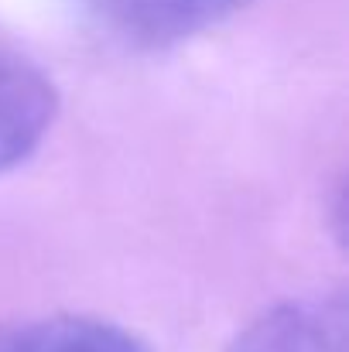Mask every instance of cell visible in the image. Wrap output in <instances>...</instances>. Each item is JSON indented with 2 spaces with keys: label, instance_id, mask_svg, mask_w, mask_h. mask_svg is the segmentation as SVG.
Instances as JSON below:
<instances>
[{
  "label": "cell",
  "instance_id": "1",
  "mask_svg": "<svg viewBox=\"0 0 349 352\" xmlns=\"http://www.w3.org/2000/svg\"><path fill=\"white\" fill-rule=\"evenodd\" d=\"M250 0H83L96 31L127 48H168L233 17Z\"/></svg>",
  "mask_w": 349,
  "mask_h": 352
},
{
  "label": "cell",
  "instance_id": "2",
  "mask_svg": "<svg viewBox=\"0 0 349 352\" xmlns=\"http://www.w3.org/2000/svg\"><path fill=\"white\" fill-rule=\"evenodd\" d=\"M226 352H349V305L343 294L284 301L253 318Z\"/></svg>",
  "mask_w": 349,
  "mask_h": 352
},
{
  "label": "cell",
  "instance_id": "3",
  "mask_svg": "<svg viewBox=\"0 0 349 352\" xmlns=\"http://www.w3.org/2000/svg\"><path fill=\"white\" fill-rule=\"evenodd\" d=\"M59 96L41 69L0 52V171L21 164L48 133Z\"/></svg>",
  "mask_w": 349,
  "mask_h": 352
},
{
  "label": "cell",
  "instance_id": "4",
  "mask_svg": "<svg viewBox=\"0 0 349 352\" xmlns=\"http://www.w3.org/2000/svg\"><path fill=\"white\" fill-rule=\"evenodd\" d=\"M0 352H151L144 339L103 318L59 315L0 336Z\"/></svg>",
  "mask_w": 349,
  "mask_h": 352
}]
</instances>
